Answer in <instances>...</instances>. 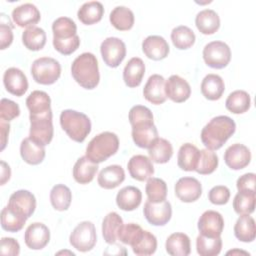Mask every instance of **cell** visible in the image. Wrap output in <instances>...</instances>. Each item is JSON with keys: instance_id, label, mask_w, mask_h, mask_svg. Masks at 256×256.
I'll list each match as a JSON object with an SVG mask.
<instances>
[{"instance_id": "obj_21", "label": "cell", "mask_w": 256, "mask_h": 256, "mask_svg": "<svg viewBox=\"0 0 256 256\" xmlns=\"http://www.w3.org/2000/svg\"><path fill=\"white\" fill-rule=\"evenodd\" d=\"M12 20L19 27H32L41 19L38 8L32 3H24L15 7L12 11Z\"/></svg>"}, {"instance_id": "obj_23", "label": "cell", "mask_w": 256, "mask_h": 256, "mask_svg": "<svg viewBox=\"0 0 256 256\" xmlns=\"http://www.w3.org/2000/svg\"><path fill=\"white\" fill-rule=\"evenodd\" d=\"M8 206L24 214L27 218L32 216L36 208V198L28 190H17L11 194Z\"/></svg>"}, {"instance_id": "obj_50", "label": "cell", "mask_w": 256, "mask_h": 256, "mask_svg": "<svg viewBox=\"0 0 256 256\" xmlns=\"http://www.w3.org/2000/svg\"><path fill=\"white\" fill-rule=\"evenodd\" d=\"M129 122L132 125L142 122H154L151 110L143 105H135L129 111Z\"/></svg>"}, {"instance_id": "obj_2", "label": "cell", "mask_w": 256, "mask_h": 256, "mask_svg": "<svg viewBox=\"0 0 256 256\" xmlns=\"http://www.w3.org/2000/svg\"><path fill=\"white\" fill-rule=\"evenodd\" d=\"M53 46L55 50L63 55H70L80 45V38L77 35V26L69 17H59L52 24Z\"/></svg>"}, {"instance_id": "obj_35", "label": "cell", "mask_w": 256, "mask_h": 256, "mask_svg": "<svg viewBox=\"0 0 256 256\" xmlns=\"http://www.w3.org/2000/svg\"><path fill=\"white\" fill-rule=\"evenodd\" d=\"M123 224L121 216L116 212H110L104 217L102 222V235L106 243H116L118 240V233Z\"/></svg>"}, {"instance_id": "obj_14", "label": "cell", "mask_w": 256, "mask_h": 256, "mask_svg": "<svg viewBox=\"0 0 256 256\" xmlns=\"http://www.w3.org/2000/svg\"><path fill=\"white\" fill-rule=\"evenodd\" d=\"M174 190L179 200L185 203H191L200 198L202 185L194 177H182L176 182Z\"/></svg>"}, {"instance_id": "obj_1", "label": "cell", "mask_w": 256, "mask_h": 256, "mask_svg": "<svg viewBox=\"0 0 256 256\" xmlns=\"http://www.w3.org/2000/svg\"><path fill=\"white\" fill-rule=\"evenodd\" d=\"M236 124L232 118L220 115L212 118L201 131V141L207 149L218 150L234 134Z\"/></svg>"}, {"instance_id": "obj_28", "label": "cell", "mask_w": 256, "mask_h": 256, "mask_svg": "<svg viewBox=\"0 0 256 256\" xmlns=\"http://www.w3.org/2000/svg\"><path fill=\"white\" fill-rule=\"evenodd\" d=\"M98 171V164L92 162L86 156L77 159L73 167V178L79 184L90 183Z\"/></svg>"}, {"instance_id": "obj_45", "label": "cell", "mask_w": 256, "mask_h": 256, "mask_svg": "<svg viewBox=\"0 0 256 256\" xmlns=\"http://www.w3.org/2000/svg\"><path fill=\"white\" fill-rule=\"evenodd\" d=\"M218 166V156L213 150L202 149L200 150L199 159L195 171L201 175H208L213 173Z\"/></svg>"}, {"instance_id": "obj_13", "label": "cell", "mask_w": 256, "mask_h": 256, "mask_svg": "<svg viewBox=\"0 0 256 256\" xmlns=\"http://www.w3.org/2000/svg\"><path fill=\"white\" fill-rule=\"evenodd\" d=\"M50 240V231L48 227L40 222L30 224L24 234V241L28 248L32 250L43 249Z\"/></svg>"}, {"instance_id": "obj_6", "label": "cell", "mask_w": 256, "mask_h": 256, "mask_svg": "<svg viewBox=\"0 0 256 256\" xmlns=\"http://www.w3.org/2000/svg\"><path fill=\"white\" fill-rule=\"evenodd\" d=\"M31 74L35 82L42 85H51L59 79L61 65L54 58L40 57L33 61Z\"/></svg>"}, {"instance_id": "obj_5", "label": "cell", "mask_w": 256, "mask_h": 256, "mask_svg": "<svg viewBox=\"0 0 256 256\" xmlns=\"http://www.w3.org/2000/svg\"><path fill=\"white\" fill-rule=\"evenodd\" d=\"M60 125L67 135L75 142H83L91 132L89 117L76 110L66 109L60 114Z\"/></svg>"}, {"instance_id": "obj_33", "label": "cell", "mask_w": 256, "mask_h": 256, "mask_svg": "<svg viewBox=\"0 0 256 256\" xmlns=\"http://www.w3.org/2000/svg\"><path fill=\"white\" fill-rule=\"evenodd\" d=\"M28 218L21 212L10 206H6L1 211V227L8 232L20 231Z\"/></svg>"}, {"instance_id": "obj_38", "label": "cell", "mask_w": 256, "mask_h": 256, "mask_svg": "<svg viewBox=\"0 0 256 256\" xmlns=\"http://www.w3.org/2000/svg\"><path fill=\"white\" fill-rule=\"evenodd\" d=\"M109 20L117 30L127 31L134 25V13L126 6H117L111 11Z\"/></svg>"}, {"instance_id": "obj_22", "label": "cell", "mask_w": 256, "mask_h": 256, "mask_svg": "<svg viewBox=\"0 0 256 256\" xmlns=\"http://www.w3.org/2000/svg\"><path fill=\"white\" fill-rule=\"evenodd\" d=\"M142 50L149 59L159 61L168 56L170 48L162 36L150 35L143 40Z\"/></svg>"}, {"instance_id": "obj_54", "label": "cell", "mask_w": 256, "mask_h": 256, "mask_svg": "<svg viewBox=\"0 0 256 256\" xmlns=\"http://www.w3.org/2000/svg\"><path fill=\"white\" fill-rule=\"evenodd\" d=\"M0 252L2 255H11L17 256L20 253V245L17 240L11 237L1 238Z\"/></svg>"}, {"instance_id": "obj_7", "label": "cell", "mask_w": 256, "mask_h": 256, "mask_svg": "<svg viewBox=\"0 0 256 256\" xmlns=\"http://www.w3.org/2000/svg\"><path fill=\"white\" fill-rule=\"evenodd\" d=\"M69 242L73 248L80 252L92 250L97 242L94 224L90 221L80 222L70 234Z\"/></svg>"}, {"instance_id": "obj_53", "label": "cell", "mask_w": 256, "mask_h": 256, "mask_svg": "<svg viewBox=\"0 0 256 256\" xmlns=\"http://www.w3.org/2000/svg\"><path fill=\"white\" fill-rule=\"evenodd\" d=\"M230 190L227 186L217 185L210 189L208 193V199L212 204L224 205L229 201Z\"/></svg>"}, {"instance_id": "obj_4", "label": "cell", "mask_w": 256, "mask_h": 256, "mask_svg": "<svg viewBox=\"0 0 256 256\" xmlns=\"http://www.w3.org/2000/svg\"><path fill=\"white\" fill-rule=\"evenodd\" d=\"M119 148L118 136L109 131L102 132L93 137L86 147V157L94 163L106 161L114 155Z\"/></svg>"}, {"instance_id": "obj_49", "label": "cell", "mask_w": 256, "mask_h": 256, "mask_svg": "<svg viewBox=\"0 0 256 256\" xmlns=\"http://www.w3.org/2000/svg\"><path fill=\"white\" fill-rule=\"evenodd\" d=\"M143 232L144 230L138 224H135V223L123 224L118 233V240H120V242L124 244L132 246L140 239Z\"/></svg>"}, {"instance_id": "obj_42", "label": "cell", "mask_w": 256, "mask_h": 256, "mask_svg": "<svg viewBox=\"0 0 256 256\" xmlns=\"http://www.w3.org/2000/svg\"><path fill=\"white\" fill-rule=\"evenodd\" d=\"M71 190L64 184H56L50 191V202L55 210H67L71 204Z\"/></svg>"}, {"instance_id": "obj_11", "label": "cell", "mask_w": 256, "mask_h": 256, "mask_svg": "<svg viewBox=\"0 0 256 256\" xmlns=\"http://www.w3.org/2000/svg\"><path fill=\"white\" fill-rule=\"evenodd\" d=\"M143 213L150 224L154 226H163L171 219L172 207L167 200L162 202H151L147 200L144 204Z\"/></svg>"}, {"instance_id": "obj_30", "label": "cell", "mask_w": 256, "mask_h": 256, "mask_svg": "<svg viewBox=\"0 0 256 256\" xmlns=\"http://www.w3.org/2000/svg\"><path fill=\"white\" fill-rule=\"evenodd\" d=\"M225 91L223 79L217 74H207L201 82L202 95L211 101L218 100L222 97Z\"/></svg>"}, {"instance_id": "obj_55", "label": "cell", "mask_w": 256, "mask_h": 256, "mask_svg": "<svg viewBox=\"0 0 256 256\" xmlns=\"http://www.w3.org/2000/svg\"><path fill=\"white\" fill-rule=\"evenodd\" d=\"M236 186L239 192L255 193V174L246 173L237 179Z\"/></svg>"}, {"instance_id": "obj_16", "label": "cell", "mask_w": 256, "mask_h": 256, "mask_svg": "<svg viewBox=\"0 0 256 256\" xmlns=\"http://www.w3.org/2000/svg\"><path fill=\"white\" fill-rule=\"evenodd\" d=\"M3 83L6 90L15 96H22L28 90V80L22 70L16 67L8 68L3 75Z\"/></svg>"}, {"instance_id": "obj_57", "label": "cell", "mask_w": 256, "mask_h": 256, "mask_svg": "<svg viewBox=\"0 0 256 256\" xmlns=\"http://www.w3.org/2000/svg\"><path fill=\"white\" fill-rule=\"evenodd\" d=\"M11 176V169L10 166L3 160H1V181L0 184L4 185Z\"/></svg>"}, {"instance_id": "obj_48", "label": "cell", "mask_w": 256, "mask_h": 256, "mask_svg": "<svg viewBox=\"0 0 256 256\" xmlns=\"http://www.w3.org/2000/svg\"><path fill=\"white\" fill-rule=\"evenodd\" d=\"M255 193L238 191L233 200L234 211L239 215L251 214L255 209Z\"/></svg>"}, {"instance_id": "obj_10", "label": "cell", "mask_w": 256, "mask_h": 256, "mask_svg": "<svg viewBox=\"0 0 256 256\" xmlns=\"http://www.w3.org/2000/svg\"><path fill=\"white\" fill-rule=\"evenodd\" d=\"M100 52L105 64L116 68L126 56V45L120 38L108 37L101 43Z\"/></svg>"}, {"instance_id": "obj_8", "label": "cell", "mask_w": 256, "mask_h": 256, "mask_svg": "<svg viewBox=\"0 0 256 256\" xmlns=\"http://www.w3.org/2000/svg\"><path fill=\"white\" fill-rule=\"evenodd\" d=\"M30 119V131L29 138L34 142L46 146L53 138V123H52V112L44 115H29Z\"/></svg>"}, {"instance_id": "obj_43", "label": "cell", "mask_w": 256, "mask_h": 256, "mask_svg": "<svg viewBox=\"0 0 256 256\" xmlns=\"http://www.w3.org/2000/svg\"><path fill=\"white\" fill-rule=\"evenodd\" d=\"M221 237H207L199 234L196 238V250L200 256H216L221 252Z\"/></svg>"}, {"instance_id": "obj_12", "label": "cell", "mask_w": 256, "mask_h": 256, "mask_svg": "<svg viewBox=\"0 0 256 256\" xmlns=\"http://www.w3.org/2000/svg\"><path fill=\"white\" fill-rule=\"evenodd\" d=\"M224 229L222 215L214 210H207L198 219V230L200 234L207 237H219Z\"/></svg>"}, {"instance_id": "obj_18", "label": "cell", "mask_w": 256, "mask_h": 256, "mask_svg": "<svg viewBox=\"0 0 256 256\" xmlns=\"http://www.w3.org/2000/svg\"><path fill=\"white\" fill-rule=\"evenodd\" d=\"M158 138V131L154 122L132 125V139L138 147L149 149Z\"/></svg>"}, {"instance_id": "obj_3", "label": "cell", "mask_w": 256, "mask_h": 256, "mask_svg": "<svg viewBox=\"0 0 256 256\" xmlns=\"http://www.w3.org/2000/svg\"><path fill=\"white\" fill-rule=\"evenodd\" d=\"M71 74L81 87L89 90L96 88L100 80L96 56L90 52H84L77 56L71 65Z\"/></svg>"}, {"instance_id": "obj_15", "label": "cell", "mask_w": 256, "mask_h": 256, "mask_svg": "<svg viewBox=\"0 0 256 256\" xmlns=\"http://www.w3.org/2000/svg\"><path fill=\"white\" fill-rule=\"evenodd\" d=\"M224 161L230 169L240 170L250 163L251 152L247 146L235 143L226 149L224 153Z\"/></svg>"}, {"instance_id": "obj_27", "label": "cell", "mask_w": 256, "mask_h": 256, "mask_svg": "<svg viewBox=\"0 0 256 256\" xmlns=\"http://www.w3.org/2000/svg\"><path fill=\"white\" fill-rule=\"evenodd\" d=\"M26 106L30 115H44L51 113V99L50 96L41 90L32 91L26 99Z\"/></svg>"}, {"instance_id": "obj_32", "label": "cell", "mask_w": 256, "mask_h": 256, "mask_svg": "<svg viewBox=\"0 0 256 256\" xmlns=\"http://www.w3.org/2000/svg\"><path fill=\"white\" fill-rule=\"evenodd\" d=\"M195 24L202 34L211 35L218 31L220 27V18L214 10L204 9L196 15Z\"/></svg>"}, {"instance_id": "obj_36", "label": "cell", "mask_w": 256, "mask_h": 256, "mask_svg": "<svg viewBox=\"0 0 256 256\" xmlns=\"http://www.w3.org/2000/svg\"><path fill=\"white\" fill-rule=\"evenodd\" d=\"M104 14V7L99 1L85 2L77 12L78 19L85 25H92L99 22Z\"/></svg>"}, {"instance_id": "obj_47", "label": "cell", "mask_w": 256, "mask_h": 256, "mask_svg": "<svg viewBox=\"0 0 256 256\" xmlns=\"http://www.w3.org/2000/svg\"><path fill=\"white\" fill-rule=\"evenodd\" d=\"M131 247L134 254L136 255H139V256L152 255L155 253L157 249V239L151 232L144 230L140 239Z\"/></svg>"}, {"instance_id": "obj_9", "label": "cell", "mask_w": 256, "mask_h": 256, "mask_svg": "<svg viewBox=\"0 0 256 256\" xmlns=\"http://www.w3.org/2000/svg\"><path fill=\"white\" fill-rule=\"evenodd\" d=\"M203 59L209 67L222 69L226 67L231 60V50L223 41H212L204 46Z\"/></svg>"}, {"instance_id": "obj_20", "label": "cell", "mask_w": 256, "mask_h": 256, "mask_svg": "<svg viewBox=\"0 0 256 256\" xmlns=\"http://www.w3.org/2000/svg\"><path fill=\"white\" fill-rule=\"evenodd\" d=\"M130 176L137 181L148 180L154 174V166L150 158L145 155H134L127 163Z\"/></svg>"}, {"instance_id": "obj_46", "label": "cell", "mask_w": 256, "mask_h": 256, "mask_svg": "<svg viewBox=\"0 0 256 256\" xmlns=\"http://www.w3.org/2000/svg\"><path fill=\"white\" fill-rule=\"evenodd\" d=\"M146 195L151 202H162L167 197V185L164 180L156 177H150L145 187Z\"/></svg>"}, {"instance_id": "obj_56", "label": "cell", "mask_w": 256, "mask_h": 256, "mask_svg": "<svg viewBox=\"0 0 256 256\" xmlns=\"http://www.w3.org/2000/svg\"><path fill=\"white\" fill-rule=\"evenodd\" d=\"M10 125L6 123L4 120L0 121V133H1V151H3L8 142V135H9Z\"/></svg>"}, {"instance_id": "obj_31", "label": "cell", "mask_w": 256, "mask_h": 256, "mask_svg": "<svg viewBox=\"0 0 256 256\" xmlns=\"http://www.w3.org/2000/svg\"><path fill=\"white\" fill-rule=\"evenodd\" d=\"M166 252L172 256H187L191 252L190 238L185 233H172L166 239Z\"/></svg>"}, {"instance_id": "obj_17", "label": "cell", "mask_w": 256, "mask_h": 256, "mask_svg": "<svg viewBox=\"0 0 256 256\" xmlns=\"http://www.w3.org/2000/svg\"><path fill=\"white\" fill-rule=\"evenodd\" d=\"M166 96L176 103L186 101L191 95L189 83L179 75H171L165 81Z\"/></svg>"}, {"instance_id": "obj_39", "label": "cell", "mask_w": 256, "mask_h": 256, "mask_svg": "<svg viewBox=\"0 0 256 256\" xmlns=\"http://www.w3.org/2000/svg\"><path fill=\"white\" fill-rule=\"evenodd\" d=\"M226 109L234 114H242L251 106L250 95L244 90H235L230 93L225 101Z\"/></svg>"}, {"instance_id": "obj_41", "label": "cell", "mask_w": 256, "mask_h": 256, "mask_svg": "<svg viewBox=\"0 0 256 256\" xmlns=\"http://www.w3.org/2000/svg\"><path fill=\"white\" fill-rule=\"evenodd\" d=\"M148 154L151 161L158 164H164L171 159L173 155V147L168 140L158 138L148 149Z\"/></svg>"}, {"instance_id": "obj_44", "label": "cell", "mask_w": 256, "mask_h": 256, "mask_svg": "<svg viewBox=\"0 0 256 256\" xmlns=\"http://www.w3.org/2000/svg\"><path fill=\"white\" fill-rule=\"evenodd\" d=\"M196 36L192 29L185 25L175 27L171 32V40L173 45L179 50H185L193 46Z\"/></svg>"}, {"instance_id": "obj_37", "label": "cell", "mask_w": 256, "mask_h": 256, "mask_svg": "<svg viewBox=\"0 0 256 256\" xmlns=\"http://www.w3.org/2000/svg\"><path fill=\"white\" fill-rule=\"evenodd\" d=\"M234 235L241 242H252L255 239V221L250 214L241 215L234 225Z\"/></svg>"}, {"instance_id": "obj_58", "label": "cell", "mask_w": 256, "mask_h": 256, "mask_svg": "<svg viewBox=\"0 0 256 256\" xmlns=\"http://www.w3.org/2000/svg\"><path fill=\"white\" fill-rule=\"evenodd\" d=\"M235 255V254H244V255H248L249 256V253L246 252V251H243V250H238V249H234V250H231V251H228L227 252V255Z\"/></svg>"}, {"instance_id": "obj_19", "label": "cell", "mask_w": 256, "mask_h": 256, "mask_svg": "<svg viewBox=\"0 0 256 256\" xmlns=\"http://www.w3.org/2000/svg\"><path fill=\"white\" fill-rule=\"evenodd\" d=\"M165 81L164 77L159 74L151 75L143 88L144 98L155 105L164 103L167 99L165 93Z\"/></svg>"}, {"instance_id": "obj_29", "label": "cell", "mask_w": 256, "mask_h": 256, "mask_svg": "<svg viewBox=\"0 0 256 256\" xmlns=\"http://www.w3.org/2000/svg\"><path fill=\"white\" fill-rule=\"evenodd\" d=\"M45 146L34 142L31 138H24L20 144V155L30 165H38L45 158Z\"/></svg>"}, {"instance_id": "obj_25", "label": "cell", "mask_w": 256, "mask_h": 256, "mask_svg": "<svg viewBox=\"0 0 256 256\" xmlns=\"http://www.w3.org/2000/svg\"><path fill=\"white\" fill-rule=\"evenodd\" d=\"M142 201V193L135 186H126L120 189L116 195V204L123 211H133L139 207Z\"/></svg>"}, {"instance_id": "obj_26", "label": "cell", "mask_w": 256, "mask_h": 256, "mask_svg": "<svg viewBox=\"0 0 256 256\" xmlns=\"http://www.w3.org/2000/svg\"><path fill=\"white\" fill-rule=\"evenodd\" d=\"M145 74V64L139 57L131 58L124 67L123 80L130 88L139 86Z\"/></svg>"}, {"instance_id": "obj_51", "label": "cell", "mask_w": 256, "mask_h": 256, "mask_svg": "<svg viewBox=\"0 0 256 256\" xmlns=\"http://www.w3.org/2000/svg\"><path fill=\"white\" fill-rule=\"evenodd\" d=\"M13 25L11 24L9 18L1 13V22H0V47L2 50L9 47L13 41Z\"/></svg>"}, {"instance_id": "obj_34", "label": "cell", "mask_w": 256, "mask_h": 256, "mask_svg": "<svg viewBox=\"0 0 256 256\" xmlns=\"http://www.w3.org/2000/svg\"><path fill=\"white\" fill-rule=\"evenodd\" d=\"M200 150L191 143L183 144L177 155V164L184 171H195L198 163Z\"/></svg>"}, {"instance_id": "obj_52", "label": "cell", "mask_w": 256, "mask_h": 256, "mask_svg": "<svg viewBox=\"0 0 256 256\" xmlns=\"http://www.w3.org/2000/svg\"><path fill=\"white\" fill-rule=\"evenodd\" d=\"M20 115L19 105L6 98H2L0 102V118L4 121H11Z\"/></svg>"}, {"instance_id": "obj_40", "label": "cell", "mask_w": 256, "mask_h": 256, "mask_svg": "<svg viewBox=\"0 0 256 256\" xmlns=\"http://www.w3.org/2000/svg\"><path fill=\"white\" fill-rule=\"evenodd\" d=\"M22 42L28 50L39 51L46 44V33L40 27H28L22 33Z\"/></svg>"}, {"instance_id": "obj_24", "label": "cell", "mask_w": 256, "mask_h": 256, "mask_svg": "<svg viewBox=\"0 0 256 256\" xmlns=\"http://www.w3.org/2000/svg\"><path fill=\"white\" fill-rule=\"evenodd\" d=\"M125 180L124 169L117 164L109 165L103 168L98 177L97 182L104 189H114Z\"/></svg>"}]
</instances>
